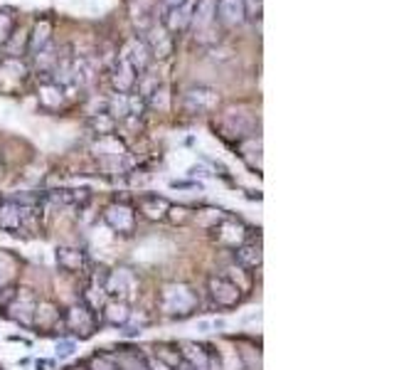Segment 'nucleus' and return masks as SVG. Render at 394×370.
Returning <instances> with one entry per match:
<instances>
[{
	"mask_svg": "<svg viewBox=\"0 0 394 370\" xmlns=\"http://www.w3.org/2000/svg\"><path fill=\"white\" fill-rule=\"evenodd\" d=\"M106 311H109L106 316H109L111 323H123V321L129 319V308L123 306V304H109Z\"/></svg>",
	"mask_w": 394,
	"mask_h": 370,
	"instance_id": "obj_12",
	"label": "nucleus"
},
{
	"mask_svg": "<svg viewBox=\"0 0 394 370\" xmlns=\"http://www.w3.org/2000/svg\"><path fill=\"white\" fill-rule=\"evenodd\" d=\"M57 264L69 274H77L86 267V254L77 247H60L57 249Z\"/></svg>",
	"mask_w": 394,
	"mask_h": 370,
	"instance_id": "obj_3",
	"label": "nucleus"
},
{
	"mask_svg": "<svg viewBox=\"0 0 394 370\" xmlns=\"http://www.w3.org/2000/svg\"><path fill=\"white\" fill-rule=\"evenodd\" d=\"M185 0H166V5L168 8H178V5H183Z\"/></svg>",
	"mask_w": 394,
	"mask_h": 370,
	"instance_id": "obj_16",
	"label": "nucleus"
},
{
	"mask_svg": "<svg viewBox=\"0 0 394 370\" xmlns=\"http://www.w3.org/2000/svg\"><path fill=\"white\" fill-rule=\"evenodd\" d=\"M215 18H217L215 0H200V3H197L195 15H192V23H195V27H207V25L212 23Z\"/></svg>",
	"mask_w": 394,
	"mask_h": 370,
	"instance_id": "obj_11",
	"label": "nucleus"
},
{
	"mask_svg": "<svg viewBox=\"0 0 394 370\" xmlns=\"http://www.w3.org/2000/svg\"><path fill=\"white\" fill-rule=\"evenodd\" d=\"M146 363L150 370H178V368H170V365H168L166 360H160V358H148Z\"/></svg>",
	"mask_w": 394,
	"mask_h": 370,
	"instance_id": "obj_13",
	"label": "nucleus"
},
{
	"mask_svg": "<svg viewBox=\"0 0 394 370\" xmlns=\"http://www.w3.org/2000/svg\"><path fill=\"white\" fill-rule=\"evenodd\" d=\"M192 3H183V5L178 8H170V18H168V27L170 30H183L185 25H190L192 23Z\"/></svg>",
	"mask_w": 394,
	"mask_h": 370,
	"instance_id": "obj_10",
	"label": "nucleus"
},
{
	"mask_svg": "<svg viewBox=\"0 0 394 370\" xmlns=\"http://www.w3.org/2000/svg\"><path fill=\"white\" fill-rule=\"evenodd\" d=\"M183 358L185 363L195 370H209L212 368V353L205 351L202 345L195 343H183Z\"/></svg>",
	"mask_w": 394,
	"mask_h": 370,
	"instance_id": "obj_6",
	"label": "nucleus"
},
{
	"mask_svg": "<svg viewBox=\"0 0 394 370\" xmlns=\"http://www.w3.org/2000/svg\"><path fill=\"white\" fill-rule=\"evenodd\" d=\"M67 321H69V326H79L84 333H92L94 314H92V308L74 306V308H69V311H67Z\"/></svg>",
	"mask_w": 394,
	"mask_h": 370,
	"instance_id": "obj_9",
	"label": "nucleus"
},
{
	"mask_svg": "<svg viewBox=\"0 0 394 370\" xmlns=\"http://www.w3.org/2000/svg\"><path fill=\"white\" fill-rule=\"evenodd\" d=\"M49 365H52V360H37V368H42V370H47Z\"/></svg>",
	"mask_w": 394,
	"mask_h": 370,
	"instance_id": "obj_17",
	"label": "nucleus"
},
{
	"mask_svg": "<svg viewBox=\"0 0 394 370\" xmlns=\"http://www.w3.org/2000/svg\"><path fill=\"white\" fill-rule=\"evenodd\" d=\"M215 12L222 23L234 27L246 18V0H215Z\"/></svg>",
	"mask_w": 394,
	"mask_h": 370,
	"instance_id": "obj_2",
	"label": "nucleus"
},
{
	"mask_svg": "<svg viewBox=\"0 0 394 370\" xmlns=\"http://www.w3.org/2000/svg\"><path fill=\"white\" fill-rule=\"evenodd\" d=\"M104 217L116 232H131V230H133L135 215L131 212V208H126V205H111V208L106 210Z\"/></svg>",
	"mask_w": 394,
	"mask_h": 370,
	"instance_id": "obj_4",
	"label": "nucleus"
},
{
	"mask_svg": "<svg viewBox=\"0 0 394 370\" xmlns=\"http://www.w3.org/2000/svg\"><path fill=\"white\" fill-rule=\"evenodd\" d=\"M207 92L209 89H192V92H187L185 94V106H187L190 111H195V114L212 109V106L217 104V94H209V97L205 99V94Z\"/></svg>",
	"mask_w": 394,
	"mask_h": 370,
	"instance_id": "obj_7",
	"label": "nucleus"
},
{
	"mask_svg": "<svg viewBox=\"0 0 394 370\" xmlns=\"http://www.w3.org/2000/svg\"><path fill=\"white\" fill-rule=\"evenodd\" d=\"M237 259L239 264L246 267V269H257L261 264V245L259 242H249V245H241L237 249Z\"/></svg>",
	"mask_w": 394,
	"mask_h": 370,
	"instance_id": "obj_8",
	"label": "nucleus"
},
{
	"mask_svg": "<svg viewBox=\"0 0 394 370\" xmlns=\"http://www.w3.org/2000/svg\"><path fill=\"white\" fill-rule=\"evenodd\" d=\"M72 353H74V343H72V341H64V343L57 345V356H60V358H69Z\"/></svg>",
	"mask_w": 394,
	"mask_h": 370,
	"instance_id": "obj_14",
	"label": "nucleus"
},
{
	"mask_svg": "<svg viewBox=\"0 0 394 370\" xmlns=\"http://www.w3.org/2000/svg\"><path fill=\"white\" fill-rule=\"evenodd\" d=\"M94 370H121V368H116V365H111L106 358H94Z\"/></svg>",
	"mask_w": 394,
	"mask_h": 370,
	"instance_id": "obj_15",
	"label": "nucleus"
},
{
	"mask_svg": "<svg viewBox=\"0 0 394 370\" xmlns=\"http://www.w3.org/2000/svg\"><path fill=\"white\" fill-rule=\"evenodd\" d=\"M23 205H18L15 200H5L0 203V230L5 232H15L23 225Z\"/></svg>",
	"mask_w": 394,
	"mask_h": 370,
	"instance_id": "obj_5",
	"label": "nucleus"
},
{
	"mask_svg": "<svg viewBox=\"0 0 394 370\" xmlns=\"http://www.w3.org/2000/svg\"><path fill=\"white\" fill-rule=\"evenodd\" d=\"M209 294H212V299L217 301V306H224V308L237 306L241 299V289L227 277H209Z\"/></svg>",
	"mask_w": 394,
	"mask_h": 370,
	"instance_id": "obj_1",
	"label": "nucleus"
}]
</instances>
